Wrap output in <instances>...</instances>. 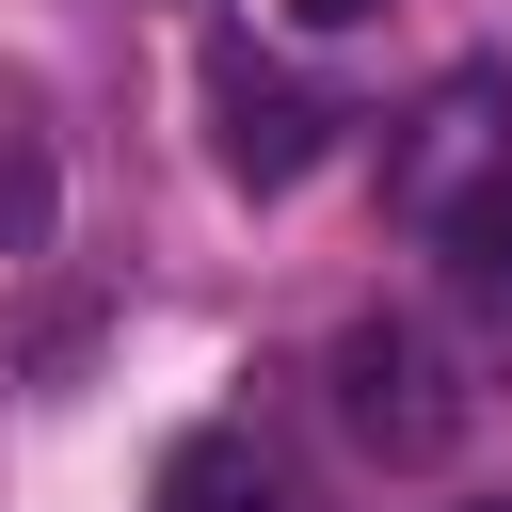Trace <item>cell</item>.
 <instances>
[{"label": "cell", "instance_id": "obj_7", "mask_svg": "<svg viewBox=\"0 0 512 512\" xmlns=\"http://www.w3.org/2000/svg\"><path fill=\"white\" fill-rule=\"evenodd\" d=\"M464 512H512V496H464Z\"/></svg>", "mask_w": 512, "mask_h": 512}, {"label": "cell", "instance_id": "obj_6", "mask_svg": "<svg viewBox=\"0 0 512 512\" xmlns=\"http://www.w3.org/2000/svg\"><path fill=\"white\" fill-rule=\"evenodd\" d=\"M288 16H304V32H352V16H384V0H288Z\"/></svg>", "mask_w": 512, "mask_h": 512}, {"label": "cell", "instance_id": "obj_1", "mask_svg": "<svg viewBox=\"0 0 512 512\" xmlns=\"http://www.w3.org/2000/svg\"><path fill=\"white\" fill-rule=\"evenodd\" d=\"M336 432H352V448H384V464H432V448L464 432L448 352H432L416 320H352V336H336Z\"/></svg>", "mask_w": 512, "mask_h": 512}, {"label": "cell", "instance_id": "obj_5", "mask_svg": "<svg viewBox=\"0 0 512 512\" xmlns=\"http://www.w3.org/2000/svg\"><path fill=\"white\" fill-rule=\"evenodd\" d=\"M48 208H64L48 128H32V112H0V256H48Z\"/></svg>", "mask_w": 512, "mask_h": 512}, {"label": "cell", "instance_id": "obj_3", "mask_svg": "<svg viewBox=\"0 0 512 512\" xmlns=\"http://www.w3.org/2000/svg\"><path fill=\"white\" fill-rule=\"evenodd\" d=\"M160 512H288V480H272L256 432H176L160 448Z\"/></svg>", "mask_w": 512, "mask_h": 512}, {"label": "cell", "instance_id": "obj_2", "mask_svg": "<svg viewBox=\"0 0 512 512\" xmlns=\"http://www.w3.org/2000/svg\"><path fill=\"white\" fill-rule=\"evenodd\" d=\"M208 160H224L240 192H288V176L320 160V96L272 80L256 48H208Z\"/></svg>", "mask_w": 512, "mask_h": 512}, {"label": "cell", "instance_id": "obj_4", "mask_svg": "<svg viewBox=\"0 0 512 512\" xmlns=\"http://www.w3.org/2000/svg\"><path fill=\"white\" fill-rule=\"evenodd\" d=\"M432 240H448V288H464V304H512V160L464 176V192L432 208Z\"/></svg>", "mask_w": 512, "mask_h": 512}]
</instances>
